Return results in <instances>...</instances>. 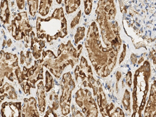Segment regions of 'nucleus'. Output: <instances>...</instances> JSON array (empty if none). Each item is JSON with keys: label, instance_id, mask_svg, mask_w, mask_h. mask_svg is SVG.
Listing matches in <instances>:
<instances>
[{"label": "nucleus", "instance_id": "nucleus-1", "mask_svg": "<svg viewBox=\"0 0 156 117\" xmlns=\"http://www.w3.org/2000/svg\"><path fill=\"white\" fill-rule=\"evenodd\" d=\"M145 116L156 117V81L151 87V93L145 111Z\"/></svg>", "mask_w": 156, "mask_h": 117}, {"label": "nucleus", "instance_id": "nucleus-2", "mask_svg": "<svg viewBox=\"0 0 156 117\" xmlns=\"http://www.w3.org/2000/svg\"><path fill=\"white\" fill-rule=\"evenodd\" d=\"M39 77L40 78H41V79H42L43 78L42 76L41 75H39Z\"/></svg>", "mask_w": 156, "mask_h": 117}, {"label": "nucleus", "instance_id": "nucleus-3", "mask_svg": "<svg viewBox=\"0 0 156 117\" xmlns=\"http://www.w3.org/2000/svg\"><path fill=\"white\" fill-rule=\"evenodd\" d=\"M6 12H6V13H7V14H8V13H9V9H6Z\"/></svg>", "mask_w": 156, "mask_h": 117}, {"label": "nucleus", "instance_id": "nucleus-4", "mask_svg": "<svg viewBox=\"0 0 156 117\" xmlns=\"http://www.w3.org/2000/svg\"><path fill=\"white\" fill-rule=\"evenodd\" d=\"M78 103H79V105H80V106H82V103H80V102H78Z\"/></svg>", "mask_w": 156, "mask_h": 117}, {"label": "nucleus", "instance_id": "nucleus-5", "mask_svg": "<svg viewBox=\"0 0 156 117\" xmlns=\"http://www.w3.org/2000/svg\"><path fill=\"white\" fill-rule=\"evenodd\" d=\"M60 53H61V51H60V50H59L58 51V55H60Z\"/></svg>", "mask_w": 156, "mask_h": 117}, {"label": "nucleus", "instance_id": "nucleus-6", "mask_svg": "<svg viewBox=\"0 0 156 117\" xmlns=\"http://www.w3.org/2000/svg\"><path fill=\"white\" fill-rule=\"evenodd\" d=\"M17 65V62H16L15 64H14V66H16Z\"/></svg>", "mask_w": 156, "mask_h": 117}, {"label": "nucleus", "instance_id": "nucleus-7", "mask_svg": "<svg viewBox=\"0 0 156 117\" xmlns=\"http://www.w3.org/2000/svg\"><path fill=\"white\" fill-rule=\"evenodd\" d=\"M85 111H86V109H85V108H84V109H83V112H85Z\"/></svg>", "mask_w": 156, "mask_h": 117}, {"label": "nucleus", "instance_id": "nucleus-8", "mask_svg": "<svg viewBox=\"0 0 156 117\" xmlns=\"http://www.w3.org/2000/svg\"><path fill=\"white\" fill-rule=\"evenodd\" d=\"M50 80H52V77H51V76H50Z\"/></svg>", "mask_w": 156, "mask_h": 117}, {"label": "nucleus", "instance_id": "nucleus-9", "mask_svg": "<svg viewBox=\"0 0 156 117\" xmlns=\"http://www.w3.org/2000/svg\"><path fill=\"white\" fill-rule=\"evenodd\" d=\"M31 73L32 75H33V73H34V71H31Z\"/></svg>", "mask_w": 156, "mask_h": 117}, {"label": "nucleus", "instance_id": "nucleus-10", "mask_svg": "<svg viewBox=\"0 0 156 117\" xmlns=\"http://www.w3.org/2000/svg\"><path fill=\"white\" fill-rule=\"evenodd\" d=\"M44 46V44H42L41 45V46H42V47H43Z\"/></svg>", "mask_w": 156, "mask_h": 117}, {"label": "nucleus", "instance_id": "nucleus-11", "mask_svg": "<svg viewBox=\"0 0 156 117\" xmlns=\"http://www.w3.org/2000/svg\"><path fill=\"white\" fill-rule=\"evenodd\" d=\"M70 84H73V81H70Z\"/></svg>", "mask_w": 156, "mask_h": 117}, {"label": "nucleus", "instance_id": "nucleus-12", "mask_svg": "<svg viewBox=\"0 0 156 117\" xmlns=\"http://www.w3.org/2000/svg\"><path fill=\"white\" fill-rule=\"evenodd\" d=\"M42 69H41V70H40V73H42Z\"/></svg>", "mask_w": 156, "mask_h": 117}, {"label": "nucleus", "instance_id": "nucleus-13", "mask_svg": "<svg viewBox=\"0 0 156 117\" xmlns=\"http://www.w3.org/2000/svg\"><path fill=\"white\" fill-rule=\"evenodd\" d=\"M22 81V80H21V78H20V82H21Z\"/></svg>", "mask_w": 156, "mask_h": 117}, {"label": "nucleus", "instance_id": "nucleus-14", "mask_svg": "<svg viewBox=\"0 0 156 117\" xmlns=\"http://www.w3.org/2000/svg\"><path fill=\"white\" fill-rule=\"evenodd\" d=\"M39 61H37V62H36V63H37V64H38V63H39Z\"/></svg>", "mask_w": 156, "mask_h": 117}, {"label": "nucleus", "instance_id": "nucleus-15", "mask_svg": "<svg viewBox=\"0 0 156 117\" xmlns=\"http://www.w3.org/2000/svg\"><path fill=\"white\" fill-rule=\"evenodd\" d=\"M1 99H3V97H1Z\"/></svg>", "mask_w": 156, "mask_h": 117}, {"label": "nucleus", "instance_id": "nucleus-16", "mask_svg": "<svg viewBox=\"0 0 156 117\" xmlns=\"http://www.w3.org/2000/svg\"><path fill=\"white\" fill-rule=\"evenodd\" d=\"M17 107H20V105H17Z\"/></svg>", "mask_w": 156, "mask_h": 117}]
</instances>
